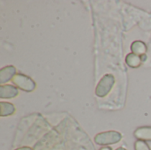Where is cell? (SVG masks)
Masks as SVG:
<instances>
[{
	"label": "cell",
	"mask_w": 151,
	"mask_h": 150,
	"mask_svg": "<svg viewBox=\"0 0 151 150\" xmlns=\"http://www.w3.org/2000/svg\"><path fill=\"white\" fill-rule=\"evenodd\" d=\"M122 139V135L116 131H108L98 133L95 137V141L98 145L107 146L111 144H116L120 141Z\"/></svg>",
	"instance_id": "cell-1"
},
{
	"label": "cell",
	"mask_w": 151,
	"mask_h": 150,
	"mask_svg": "<svg viewBox=\"0 0 151 150\" xmlns=\"http://www.w3.org/2000/svg\"><path fill=\"white\" fill-rule=\"evenodd\" d=\"M12 81L17 88L26 92H32L36 87L35 82L31 78L21 73L16 74Z\"/></svg>",
	"instance_id": "cell-2"
},
{
	"label": "cell",
	"mask_w": 151,
	"mask_h": 150,
	"mask_svg": "<svg viewBox=\"0 0 151 150\" xmlns=\"http://www.w3.org/2000/svg\"><path fill=\"white\" fill-rule=\"evenodd\" d=\"M114 77L111 74H106L104 75L101 80L99 81L98 85L96 88V94L99 97H104L106 96L109 92L111 90V88L114 85Z\"/></svg>",
	"instance_id": "cell-3"
},
{
	"label": "cell",
	"mask_w": 151,
	"mask_h": 150,
	"mask_svg": "<svg viewBox=\"0 0 151 150\" xmlns=\"http://www.w3.org/2000/svg\"><path fill=\"white\" fill-rule=\"evenodd\" d=\"M16 75V68L12 65H8L0 70V83L3 85L5 82L12 80Z\"/></svg>",
	"instance_id": "cell-4"
},
{
	"label": "cell",
	"mask_w": 151,
	"mask_h": 150,
	"mask_svg": "<svg viewBox=\"0 0 151 150\" xmlns=\"http://www.w3.org/2000/svg\"><path fill=\"white\" fill-rule=\"evenodd\" d=\"M134 137L138 141H151V126H142L139 127L134 131Z\"/></svg>",
	"instance_id": "cell-5"
},
{
	"label": "cell",
	"mask_w": 151,
	"mask_h": 150,
	"mask_svg": "<svg viewBox=\"0 0 151 150\" xmlns=\"http://www.w3.org/2000/svg\"><path fill=\"white\" fill-rule=\"evenodd\" d=\"M18 95V88L12 85L0 86V97L1 98H13Z\"/></svg>",
	"instance_id": "cell-6"
},
{
	"label": "cell",
	"mask_w": 151,
	"mask_h": 150,
	"mask_svg": "<svg viewBox=\"0 0 151 150\" xmlns=\"http://www.w3.org/2000/svg\"><path fill=\"white\" fill-rule=\"evenodd\" d=\"M131 50H132V53L137 56H140V57L145 56L147 52V46L142 41H135L131 45Z\"/></svg>",
	"instance_id": "cell-7"
},
{
	"label": "cell",
	"mask_w": 151,
	"mask_h": 150,
	"mask_svg": "<svg viewBox=\"0 0 151 150\" xmlns=\"http://www.w3.org/2000/svg\"><path fill=\"white\" fill-rule=\"evenodd\" d=\"M126 62L127 65L132 68H138L142 62V58L140 56H137L134 53H130L126 57Z\"/></svg>",
	"instance_id": "cell-8"
},
{
	"label": "cell",
	"mask_w": 151,
	"mask_h": 150,
	"mask_svg": "<svg viewBox=\"0 0 151 150\" xmlns=\"http://www.w3.org/2000/svg\"><path fill=\"white\" fill-rule=\"evenodd\" d=\"M15 112V107L10 103H0V115L1 117L11 116Z\"/></svg>",
	"instance_id": "cell-9"
},
{
	"label": "cell",
	"mask_w": 151,
	"mask_h": 150,
	"mask_svg": "<svg viewBox=\"0 0 151 150\" xmlns=\"http://www.w3.org/2000/svg\"><path fill=\"white\" fill-rule=\"evenodd\" d=\"M134 149L135 150H150V148L149 145L142 141H137L134 143Z\"/></svg>",
	"instance_id": "cell-10"
},
{
	"label": "cell",
	"mask_w": 151,
	"mask_h": 150,
	"mask_svg": "<svg viewBox=\"0 0 151 150\" xmlns=\"http://www.w3.org/2000/svg\"><path fill=\"white\" fill-rule=\"evenodd\" d=\"M15 150H33L31 148H28V147H22V148H19Z\"/></svg>",
	"instance_id": "cell-11"
},
{
	"label": "cell",
	"mask_w": 151,
	"mask_h": 150,
	"mask_svg": "<svg viewBox=\"0 0 151 150\" xmlns=\"http://www.w3.org/2000/svg\"><path fill=\"white\" fill-rule=\"evenodd\" d=\"M100 150H111V149L110 147H104V148H102Z\"/></svg>",
	"instance_id": "cell-12"
},
{
	"label": "cell",
	"mask_w": 151,
	"mask_h": 150,
	"mask_svg": "<svg viewBox=\"0 0 151 150\" xmlns=\"http://www.w3.org/2000/svg\"><path fill=\"white\" fill-rule=\"evenodd\" d=\"M116 150H127L126 149H124V148H119V149H117Z\"/></svg>",
	"instance_id": "cell-13"
}]
</instances>
